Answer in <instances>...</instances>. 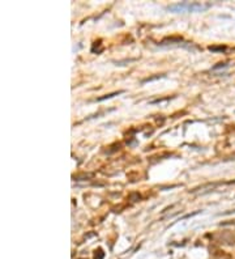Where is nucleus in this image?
I'll return each instance as SVG.
<instances>
[{"instance_id":"f03ea898","label":"nucleus","mask_w":235,"mask_h":259,"mask_svg":"<svg viewBox=\"0 0 235 259\" xmlns=\"http://www.w3.org/2000/svg\"><path fill=\"white\" fill-rule=\"evenodd\" d=\"M120 93H123L122 91L120 92H115V93H111V94H106V96H103V97H99L97 101H103V100H107V98H113L114 96H118V94H120Z\"/></svg>"},{"instance_id":"7ed1b4c3","label":"nucleus","mask_w":235,"mask_h":259,"mask_svg":"<svg viewBox=\"0 0 235 259\" xmlns=\"http://www.w3.org/2000/svg\"><path fill=\"white\" fill-rule=\"evenodd\" d=\"M209 50H210V51H225L226 47L225 46H210Z\"/></svg>"},{"instance_id":"f257e3e1","label":"nucleus","mask_w":235,"mask_h":259,"mask_svg":"<svg viewBox=\"0 0 235 259\" xmlns=\"http://www.w3.org/2000/svg\"><path fill=\"white\" fill-rule=\"evenodd\" d=\"M207 8H209V4H201L197 1H183L167 7V9L171 12H197V10H204Z\"/></svg>"}]
</instances>
